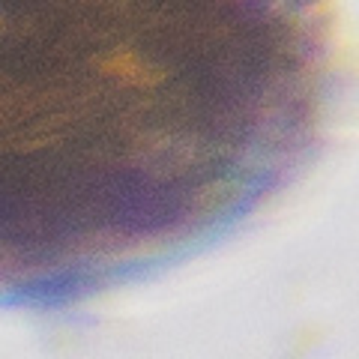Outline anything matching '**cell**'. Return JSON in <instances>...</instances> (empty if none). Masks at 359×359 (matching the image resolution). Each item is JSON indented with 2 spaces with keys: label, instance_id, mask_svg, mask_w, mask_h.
<instances>
[{
  "label": "cell",
  "instance_id": "obj_1",
  "mask_svg": "<svg viewBox=\"0 0 359 359\" xmlns=\"http://www.w3.org/2000/svg\"><path fill=\"white\" fill-rule=\"evenodd\" d=\"M332 9V0H320V4H314V6H306V15H323V13H330Z\"/></svg>",
  "mask_w": 359,
  "mask_h": 359
}]
</instances>
